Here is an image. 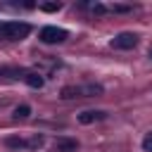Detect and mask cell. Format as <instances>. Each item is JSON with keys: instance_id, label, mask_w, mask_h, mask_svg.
Returning a JSON list of instances; mask_svg holds the SVG:
<instances>
[{"instance_id": "6da1fadb", "label": "cell", "mask_w": 152, "mask_h": 152, "mask_svg": "<svg viewBox=\"0 0 152 152\" xmlns=\"http://www.w3.org/2000/svg\"><path fill=\"white\" fill-rule=\"evenodd\" d=\"M28 33H31V24H26V21H0L2 40H24Z\"/></svg>"}, {"instance_id": "7a4b0ae2", "label": "cell", "mask_w": 152, "mask_h": 152, "mask_svg": "<svg viewBox=\"0 0 152 152\" xmlns=\"http://www.w3.org/2000/svg\"><path fill=\"white\" fill-rule=\"evenodd\" d=\"M102 93H104V88L100 83H83V86H64L59 95L64 100H71V97H95Z\"/></svg>"}, {"instance_id": "3957f363", "label": "cell", "mask_w": 152, "mask_h": 152, "mask_svg": "<svg viewBox=\"0 0 152 152\" xmlns=\"http://www.w3.org/2000/svg\"><path fill=\"white\" fill-rule=\"evenodd\" d=\"M38 38L45 45H55V43H64L69 38V31L66 28H59V26H43L38 31Z\"/></svg>"}, {"instance_id": "277c9868", "label": "cell", "mask_w": 152, "mask_h": 152, "mask_svg": "<svg viewBox=\"0 0 152 152\" xmlns=\"http://www.w3.org/2000/svg\"><path fill=\"white\" fill-rule=\"evenodd\" d=\"M109 45H112L114 50H133V48L138 45V36L131 33V31H124V33H116V36L109 40Z\"/></svg>"}, {"instance_id": "5b68a950", "label": "cell", "mask_w": 152, "mask_h": 152, "mask_svg": "<svg viewBox=\"0 0 152 152\" xmlns=\"http://www.w3.org/2000/svg\"><path fill=\"white\" fill-rule=\"evenodd\" d=\"M104 116H107V112H102V109H86L76 119H78V124H93V121H102Z\"/></svg>"}, {"instance_id": "8992f818", "label": "cell", "mask_w": 152, "mask_h": 152, "mask_svg": "<svg viewBox=\"0 0 152 152\" xmlns=\"http://www.w3.org/2000/svg\"><path fill=\"white\" fill-rule=\"evenodd\" d=\"M76 150H78V142L71 138H57L55 140V152H76Z\"/></svg>"}, {"instance_id": "52a82bcc", "label": "cell", "mask_w": 152, "mask_h": 152, "mask_svg": "<svg viewBox=\"0 0 152 152\" xmlns=\"http://www.w3.org/2000/svg\"><path fill=\"white\" fill-rule=\"evenodd\" d=\"M24 83H26L28 88H33V90H40V88L45 86V78H43L40 74H36V71H26V76H24Z\"/></svg>"}, {"instance_id": "ba28073f", "label": "cell", "mask_w": 152, "mask_h": 152, "mask_svg": "<svg viewBox=\"0 0 152 152\" xmlns=\"http://www.w3.org/2000/svg\"><path fill=\"white\" fill-rule=\"evenodd\" d=\"M5 145H7L10 150H24V147H28L24 138H14V135H10V138H5Z\"/></svg>"}, {"instance_id": "9c48e42d", "label": "cell", "mask_w": 152, "mask_h": 152, "mask_svg": "<svg viewBox=\"0 0 152 152\" xmlns=\"http://www.w3.org/2000/svg\"><path fill=\"white\" fill-rule=\"evenodd\" d=\"M83 7H86V10H90L93 14H104V12H107V7H104L102 2H86Z\"/></svg>"}, {"instance_id": "30bf717a", "label": "cell", "mask_w": 152, "mask_h": 152, "mask_svg": "<svg viewBox=\"0 0 152 152\" xmlns=\"http://www.w3.org/2000/svg\"><path fill=\"white\" fill-rule=\"evenodd\" d=\"M38 10H43V12H59L62 10V2H40Z\"/></svg>"}, {"instance_id": "8fae6325", "label": "cell", "mask_w": 152, "mask_h": 152, "mask_svg": "<svg viewBox=\"0 0 152 152\" xmlns=\"http://www.w3.org/2000/svg\"><path fill=\"white\" fill-rule=\"evenodd\" d=\"M43 142H45V138H43V135H38V133H36L31 140H26L28 150H38V147H43Z\"/></svg>"}, {"instance_id": "7c38bea8", "label": "cell", "mask_w": 152, "mask_h": 152, "mask_svg": "<svg viewBox=\"0 0 152 152\" xmlns=\"http://www.w3.org/2000/svg\"><path fill=\"white\" fill-rule=\"evenodd\" d=\"M31 114V107L28 104H19L17 109H14V119H26Z\"/></svg>"}, {"instance_id": "4fadbf2b", "label": "cell", "mask_w": 152, "mask_h": 152, "mask_svg": "<svg viewBox=\"0 0 152 152\" xmlns=\"http://www.w3.org/2000/svg\"><path fill=\"white\" fill-rule=\"evenodd\" d=\"M109 12H119V14H124V12H131L133 7L131 5H112V7H107Z\"/></svg>"}, {"instance_id": "5bb4252c", "label": "cell", "mask_w": 152, "mask_h": 152, "mask_svg": "<svg viewBox=\"0 0 152 152\" xmlns=\"http://www.w3.org/2000/svg\"><path fill=\"white\" fill-rule=\"evenodd\" d=\"M142 150H145V152H152V131L142 138Z\"/></svg>"}]
</instances>
